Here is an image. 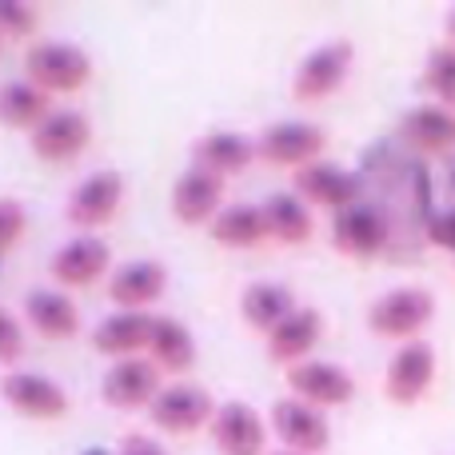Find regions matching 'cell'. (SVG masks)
Returning <instances> with one entry per match:
<instances>
[{"instance_id":"cell-1","label":"cell","mask_w":455,"mask_h":455,"mask_svg":"<svg viewBox=\"0 0 455 455\" xmlns=\"http://www.w3.org/2000/svg\"><path fill=\"white\" fill-rule=\"evenodd\" d=\"M24 72L36 88L44 92H76L92 76V60L80 44L72 40H40L24 56Z\"/></svg>"},{"instance_id":"cell-2","label":"cell","mask_w":455,"mask_h":455,"mask_svg":"<svg viewBox=\"0 0 455 455\" xmlns=\"http://www.w3.org/2000/svg\"><path fill=\"white\" fill-rule=\"evenodd\" d=\"M432 315H435V296L427 288H395V291H384L379 299H371L368 328L376 336L408 339L411 344V336L419 328H427Z\"/></svg>"},{"instance_id":"cell-3","label":"cell","mask_w":455,"mask_h":455,"mask_svg":"<svg viewBox=\"0 0 455 455\" xmlns=\"http://www.w3.org/2000/svg\"><path fill=\"white\" fill-rule=\"evenodd\" d=\"M352 40H328V44L312 48V52L299 60L296 76H291V96L296 100H323L344 84L347 68H352Z\"/></svg>"},{"instance_id":"cell-4","label":"cell","mask_w":455,"mask_h":455,"mask_svg":"<svg viewBox=\"0 0 455 455\" xmlns=\"http://www.w3.org/2000/svg\"><path fill=\"white\" fill-rule=\"evenodd\" d=\"M259 156L267 164H288V168H304L328 148V132L312 120H280V124H267L264 136L256 140Z\"/></svg>"},{"instance_id":"cell-5","label":"cell","mask_w":455,"mask_h":455,"mask_svg":"<svg viewBox=\"0 0 455 455\" xmlns=\"http://www.w3.org/2000/svg\"><path fill=\"white\" fill-rule=\"evenodd\" d=\"M272 427H275V435L299 455L323 451L331 440V427H328L323 408L299 400V395H283V400L272 403Z\"/></svg>"},{"instance_id":"cell-6","label":"cell","mask_w":455,"mask_h":455,"mask_svg":"<svg viewBox=\"0 0 455 455\" xmlns=\"http://www.w3.org/2000/svg\"><path fill=\"white\" fill-rule=\"evenodd\" d=\"M291 184H296L299 200H307V204H323V208H336V212L352 208L355 200H360V192H363L360 176L347 172V168H339V164H328V160H312V164L296 168Z\"/></svg>"},{"instance_id":"cell-7","label":"cell","mask_w":455,"mask_h":455,"mask_svg":"<svg viewBox=\"0 0 455 455\" xmlns=\"http://www.w3.org/2000/svg\"><path fill=\"white\" fill-rule=\"evenodd\" d=\"M120 196H124V176L116 168H96L72 188L68 196V220L76 228H100L116 216Z\"/></svg>"},{"instance_id":"cell-8","label":"cell","mask_w":455,"mask_h":455,"mask_svg":"<svg viewBox=\"0 0 455 455\" xmlns=\"http://www.w3.org/2000/svg\"><path fill=\"white\" fill-rule=\"evenodd\" d=\"M212 419H216L212 395L196 384H172L152 400V424L164 427V432H172V435L196 432V427L212 424Z\"/></svg>"},{"instance_id":"cell-9","label":"cell","mask_w":455,"mask_h":455,"mask_svg":"<svg viewBox=\"0 0 455 455\" xmlns=\"http://www.w3.org/2000/svg\"><path fill=\"white\" fill-rule=\"evenodd\" d=\"M288 384L299 400L315 403V408H339L355 395V379L352 371H344L331 360H304L288 368Z\"/></svg>"},{"instance_id":"cell-10","label":"cell","mask_w":455,"mask_h":455,"mask_svg":"<svg viewBox=\"0 0 455 455\" xmlns=\"http://www.w3.org/2000/svg\"><path fill=\"white\" fill-rule=\"evenodd\" d=\"M432 376H435V347L424 344V339H411V344H403L400 352L392 355V363H387L384 392L392 403H416L419 395L427 392Z\"/></svg>"},{"instance_id":"cell-11","label":"cell","mask_w":455,"mask_h":455,"mask_svg":"<svg viewBox=\"0 0 455 455\" xmlns=\"http://www.w3.org/2000/svg\"><path fill=\"white\" fill-rule=\"evenodd\" d=\"M92 140V124H88L84 112L76 108H52L48 120H40L32 128V148L44 160H72L88 148Z\"/></svg>"},{"instance_id":"cell-12","label":"cell","mask_w":455,"mask_h":455,"mask_svg":"<svg viewBox=\"0 0 455 455\" xmlns=\"http://www.w3.org/2000/svg\"><path fill=\"white\" fill-rule=\"evenodd\" d=\"M100 395L112 403V408H140L160 395V371L152 360H116L108 371H104V384H100Z\"/></svg>"},{"instance_id":"cell-13","label":"cell","mask_w":455,"mask_h":455,"mask_svg":"<svg viewBox=\"0 0 455 455\" xmlns=\"http://www.w3.org/2000/svg\"><path fill=\"white\" fill-rule=\"evenodd\" d=\"M220 192H224V176L208 172V168L192 164L188 172L176 176L172 184V212L176 220L184 224H204V220H216L224 212L220 208Z\"/></svg>"},{"instance_id":"cell-14","label":"cell","mask_w":455,"mask_h":455,"mask_svg":"<svg viewBox=\"0 0 455 455\" xmlns=\"http://www.w3.org/2000/svg\"><path fill=\"white\" fill-rule=\"evenodd\" d=\"M0 392H4L8 408H16L20 416L32 419H56L68 411V395L48 376H36V371H4Z\"/></svg>"},{"instance_id":"cell-15","label":"cell","mask_w":455,"mask_h":455,"mask_svg":"<svg viewBox=\"0 0 455 455\" xmlns=\"http://www.w3.org/2000/svg\"><path fill=\"white\" fill-rule=\"evenodd\" d=\"M212 440L220 455H264V419L251 403L228 400L216 408Z\"/></svg>"},{"instance_id":"cell-16","label":"cell","mask_w":455,"mask_h":455,"mask_svg":"<svg viewBox=\"0 0 455 455\" xmlns=\"http://www.w3.org/2000/svg\"><path fill=\"white\" fill-rule=\"evenodd\" d=\"M168 283V272L156 259H132V264H120L108 275V296L112 304H120V312H140L144 304L160 299Z\"/></svg>"},{"instance_id":"cell-17","label":"cell","mask_w":455,"mask_h":455,"mask_svg":"<svg viewBox=\"0 0 455 455\" xmlns=\"http://www.w3.org/2000/svg\"><path fill=\"white\" fill-rule=\"evenodd\" d=\"M387 240V224L376 208L368 204H352L344 212L331 216V243L347 256H376Z\"/></svg>"},{"instance_id":"cell-18","label":"cell","mask_w":455,"mask_h":455,"mask_svg":"<svg viewBox=\"0 0 455 455\" xmlns=\"http://www.w3.org/2000/svg\"><path fill=\"white\" fill-rule=\"evenodd\" d=\"M152 328H156V315L148 312H112L92 331V347L116 360H132V352L152 344Z\"/></svg>"},{"instance_id":"cell-19","label":"cell","mask_w":455,"mask_h":455,"mask_svg":"<svg viewBox=\"0 0 455 455\" xmlns=\"http://www.w3.org/2000/svg\"><path fill=\"white\" fill-rule=\"evenodd\" d=\"M108 243L100 240V235H76V240H68L60 251L52 256V275L60 283H68V288H80V283H92L96 275L108 267Z\"/></svg>"},{"instance_id":"cell-20","label":"cell","mask_w":455,"mask_h":455,"mask_svg":"<svg viewBox=\"0 0 455 455\" xmlns=\"http://www.w3.org/2000/svg\"><path fill=\"white\" fill-rule=\"evenodd\" d=\"M24 315L48 339H68L80 331V307L64 291H52V288H32L24 296Z\"/></svg>"},{"instance_id":"cell-21","label":"cell","mask_w":455,"mask_h":455,"mask_svg":"<svg viewBox=\"0 0 455 455\" xmlns=\"http://www.w3.org/2000/svg\"><path fill=\"white\" fill-rule=\"evenodd\" d=\"M323 331V315L315 307H296L275 331H267V355L275 363H304Z\"/></svg>"},{"instance_id":"cell-22","label":"cell","mask_w":455,"mask_h":455,"mask_svg":"<svg viewBox=\"0 0 455 455\" xmlns=\"http://www.w3.org/2000/svg\"><path fill=\"white\" fill-rule=\"evenodd\" d=\"M400 132L419 152H448L455 144V112L443 104H416L403 112Z\"/></svg>"},{"instance_id":"cell-23","label":"cell","mask_w":455,"mask_h":455,"mask_svg":"<svg viewBox=\"0 0 455 455\" xmlns=\"http://www.w3.org/2000/svg\"><path fill=\"white\" fill-rule=\"evenodd\" d=\"M192 156H196L200 168H208V172L216 176H228V172H240V168H248L251 160L259 156L256 140H248L243 132H208L200 136L196 144H192Z\"/></svg>"},{"instance_id":"cell-24","label":"cell","mask_w":455,"mask_h":455,"mask_svg":"<svg viewBox=\"0 0 455 455\" xmlns=\"http://www.w3.org/2000/svg\"><path fill=\"white\" fill-rule=\"evenodd\" d=\"M296 307L299 304H296V296H291V288H283V283H275V280L251 283V288H243V296H240L243 320L259 331H275Z\"/></svg>"},{"instance_id":"cell-25","label":"cell","mask_w":455,"mask_h":455,"mask_svg":"<svg viewBox=\"0 0 455 455\" xmlns=\"http://www.w3.org/2000/svg\"><path fill=\"white\" fill-rule=\"evenodd\" d=\"M152 363L164 371H188L192 363H196V339L188 336V328H184L180 320H172V315H156V328H152Z\"/></svg>"},{"instance_id":"cell-26","label":"cell","mask_w":455,"mask_h":455,"mask_svg":"<svg viewBox=\"0 0 455 455\" xmlns=\"http://www.w3.org/2000/svg\"><path fill=\"white\" fill-rule=\"evenodd\" d=\"M264 235H272L264 216V204H228L212 220V240L228 243V248H251Z\"/></svg>"},{"instance_id":"cell-27","label":"cell","mask_w":455,"mask_h":455,"mask_svg":"<svg viewBox=\"0 0 455 455\" xmlns=\"http://www.w3.org/2000/svg\"><path fill=\"white\" fill-rule=\"evenodd\" d=\"M48 92L36 88L32 80H8L0 88V116L12 128H36L40 120H48Z\"/></svg>"},{"instance_id":"cell-28","label":"cell","mask_w":455,"mask_h":455,"mask_svg":"<svg viewBox=\"0 0 455 455\" xmlns=\"http://www.w3.org/2000/svg\"><path fill=\"white\" fill-rule=\"evenodd\" d=\"M264 216L272 228L275 240L283 243H304L312 235V212H307V200H299L296 192H275L264 200Z\"/></svg>"},{"instance_id":"cell-29","label":"cell","mask_w":455,"mask_h":455,"mask_svg":"<svg viewBox=\"0 0 455 455\" xmlns=\"http://www.w3.org/2000/svg\"><path fill=\"white\" fill-rule=\"evenodd\" d=\"M424 84L443 100V108H455V44H435L424 64Z\"/></svg>"},{"instance_id":"cell-30","label":"cell","mask_w":455,"mask_h":455,"mask_svg":"<svg viewBox=\"0 0 455 455\" xmlns=\"http://www.w3.org/2000/svg\"><path fill=\"white\" fill-rule=\"evenodd\" d=\"M24 224H28V216H24L20 200H12V196L0 200V251H4V256L16 248V240H20Z\"/></svg>"},{"instance_id":"cell-31","label":"cell","mask_w":455,"mask_h":455,"mask_svg":"<svg viewBox=\"0 0 455 455\" xmlns=\"http://www.w3.org/2000/svg\"><path fill=\"white\" fill-rule=\"evenodd\" d=\"M0 28H4V36L8 40H16V36H24V32H32L36 28V12H32L28 4H4L0 8Z\"/></svg>"},{"instance_id":"cell-32","label":"cell","mask_w":455,"mask_h":455,"mask_svg":"<svg viewBox=\"0 0 455 455\" xmlns=\"http://www.w3.org/2000/svg\"><path fill=\"white\" fill-rule=\"evenodd\" d=\"M24 352V336H20V320L12 312H0V360L12 363Z\"/></svg>"},{"instance_id":"cell-33","label":"cell","mask_w":455,"mask_h":455,"mask_svg":"<svg viewBox=\"0 0 455 455\" xmlns=\"http://www.w3.org/2000/svg\"><path fill=\"white\" fill-rule=\"evenodd\" d=\"M424 228H427V240H432V243H440V248H451L455 251V208L427 216Z\"/></svg>"},{"instance_id":"cell-34","label":"cell","mask_w":455,"mask_h":455,"mask_svg":"<svg viewBox=\"0 0 455 455\" xmlns=\"http://www.w3.org/2000/svg\"><path fill=\"white\" fill-rule=\"evenodd\" d=\"M120 455H168V451L160 448L156 440H148V435L132 432V435H124V440H120Z\"/></svg>"},{"instance_id":"cell-35","label":"cell","mask_w":455,"mask_h":455,"mask_svg":"<svg viewBox=\"0 0 455 455\" xmlns=\"http://www.w3.org/2000/svg\"><path fill=\"white\" fill-rule=\"evenodd\" d=\"M448 32H451V44H455V8L448 12Z\"/></svg>"},{"instance_id":"cell-36","label":"cell","mask_w":455,"mask_h":455,"mask_svg":"<svg viewBox=\"0 0 455 455\" xmlns=\"http://www.w3.org/2000/svg\"><path fill=\"white\" fill-rule=\"evenodd\" d=\"M272 455H299V451H272Z\"/></svg>"},{"instance_id":"cell-37","label":"cell","mask_w":455,"mask_h":455,"mask_svg":"<svg viewBox=\"0 0 455 455\" xmlns=\"http://www.w3.org/2000/svg\"><path fill=\"white\" fill-rule=\"evenodd\" d=\"M451 184H455V172H451Z\"/></svg>"}]
</instances>
